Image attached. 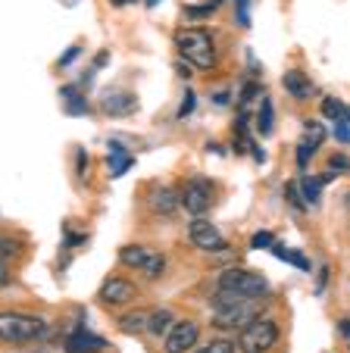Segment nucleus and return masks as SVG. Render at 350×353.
<instances>
[{
	"mask_svg": "<svg viewBox=\"0 0 350 353\" xmlns=\"http://www.w3.org/2000/svg\"><path fill=\"white\" fill-rule=\"evenodd\" d=\"M175 47H179L182 60H188L191 66L210 72L216 66V44H213L206 28H179L175 32Z\"/></svg>",
	"mask_w": 350,
	"mask_h": 353,
	"instance_id": "1",
	"label": "nucleus"
},
{
	"mask_svg": "<svg viewBox=\"0 0 350 353\" xmlns=\"http://www.w3.org/2000/svg\"><path fill=\"white\" fill-rule=\"evenodd\" d=\"M50 334L41 316H28V313H0V341L7 344H28V341H41Z\"/></svg>",
	"mask_w": 350,
	"mask_h": 353,
	"instance_id": "2",
	"label": "nucleus"
},
{
	"mask_svg": "<svg viewBox=\"0 0 350 353\" xmlns=\"http://www.w3.org/2000/svg\"><path fill=\"white\" fill-rule=\"evenodd\" d=\"M260 313H263V300L260 297L235 300V303L216 307V313H213V328H219V332H241V328L251 325Z\"/></svg>",
	"mask_w": 350,
	"mask_h": 353,
	"instance_id": "3",
	"label": "nucleus"
},
{
	"mask_svg": "<svg viewBox=\"0 0 350 353\" xmlns=\"http://www.w3.org/2000/svg\"><path fill=\"white\" fill-rule=\"evenodd\" d=\"M278 341V322L266 319V316H257L251 325L241 328L238 338V350L241 353H269Z\"/></svg>",
	"mask_w": 350,
	"mask_h": 353,
	"instance_id": "4",
	"label": "nucleus"
},
{
	"mask_svg": "<svg viewBox=\"0 0 350 353\" xmlns=\"http://www.w3.org/2000/svg\"><path fill=\"white\" fill-rule=\"evenodd\" d=\"M219 288L238 294V297H266L269 294V281L260 272H247V269H225L219 275Z\"/></svg>",
	"mask_w": 350,
	"mask_h": 353,
	"instance_id": "5",
	"label": "nucleus"
},
{
	"mask_svg": "<svg viewBox=\"0 0 350 353\" xmlns=\"http://www.w3.org/2000/svg\"><path fill=\"white\" fill-rule=\"evenodd\" d=\"M188 238H191V244L197 247V250H206V254H219V250H229L225 238L216 232V225H213V222L204 219V216H194V222L188 225Z\"/></svg>",
	"mask_w": 350,
	"mask_h": 353,
	"instance_id": "6",
	"label": "nucleus"
},
{
	"mask_svg": "<svg viewBox=\"0 0 350 353\" xmlns=\"http://www.w3.org/2000/svg\"><path fill=\"white\" fill-rule=\"evenodd\" d=\"M138 297V288L128 279H119V275H110V279L100 285V300L106 307H122V303H132Z\"/></svg>",
	"mask_w": 350,
	"mask_h": 353,
	"instance_id": "7",
	"label": "nucleus"
},
{
	"mask_svg": "<svg viewBox=\"0 0 350 353\" xmlns=\"http://www.w3.org/2000/svg\"><path fill=\"white\" fill-rule=\"evenodd\" d=\"M179 200L188 213L204 216L206 210L213 207V188L206 185V181H188V188L179 194Z\"/></svg>",
	"mask_w": 350,
	"mask_h": 353,
	"instance_id": "8",
	"label": "nucleus"
},
{
	"mask_svg": "<svg viewBox=\"0 0 350 353\" xmlns=\"http://www.w3.org/2000/svg\"><path fill=\"white\" fill-rule=\"evenodd\" d=\"M200 328L194 322H172L169 338H166V353H188L197 344Z\"/></svg>",
	"mask_w": 350,
	"mask_h": 353,
	"instance_id": "9",
	"label": "nucleus"
},
{
	"mask_svg": "<svg viewBox=\"0 0 350 353\" xmlns=\"http://www.w3.org/2000/svg\"><path fill=\"white\" fill-rule=\"evenodd\" d=\"M322 144H325V125H319V122H307L304 141H300V147H298V166H307L310 157L316 154Z\"/></svg>",
	"mask_w": 350,
	"mask_h": 353,
	"instance_id": "10",
	"label": "nucleus"
},
{
	"mask_svg": "<svg viewBox=\"0 0 350 353\" xmlns=\"http://www.w3.org/2000/svg\"><path fill=\"white\" fill-rule=\"evenodd\" d=\"M104 347H106V341L97 338V334H91V332H85V328H79V332L66 341L69 353H97V350H104Z\"/></svg>",
	"mask_w": 350,
	"mask_h": 353,
	"instance_id": "11",
	"label": "nucleus"
},
{
	"mask_svg": "<svg viewBox=\"0 0 350 353\" xmlns=\"http://www.w3.org/2000/svg\"><path fill=\"white\" fill-rule=\"evenodd\" d=\"M282 85H284V91H288L291 97H298V100H307V97L313 94V81L307 79L304 72H298V69L284 72V75H282Z\"/></svg>",
	"mask_w": 350,
	"mask_h": 353,
	"instance_id": "12",
	"label": "nucleus"
},
{
	"mask_svg": "<svg viewBox=\"0 0 350 353\" xmlns=\"http://www.w3.org/2000/svg\"><path fill=\"white\" fill-rule=\"evenodd\" d=\"M150 207L157 210V213L169 216V213H175V210L182 207V200H179V194H175V188H157L153 197H150Z\"/></svg>",
	"mask_w": 350,
	"mask_h": 353,
	"instance_id": "13",
	"label": "nucleus"
},
{
	"mask_svg": "<svg viewBox=\"0 0 350 353\" xmlns=\"http://www.w3.org/2000/svg\"><path fill=\"white\" fill-rule=\"evenodd\" d=\"M104 110H106L110 116H132L135 110H138V103H135L132 94L116 91V94H110V97L104 100Z\"/></svg>",
	"mask_w": 350,
	"mask_h": 353,
	"instance_id": "14",
	"label": "nucleus"
},
{
	"mask_svg": "<svg viewBox=\"0 0 350 353\" xmlns=\"http://www.w3.org/2000/svg\"><path fill=\"white\" fill-rule=\"evenodd\" d=\"M126 169H132V154H126V147H122L119 141H113L110 144V175L119 179V175H126Z\"/></svg>",
	"mask_w": 350,
	"mask_h": 353,
	"instance_id": "15",
	"label": "nucleus"
},
{
	"mask_svg": "<svg viewBox=\"0 0 350 353\" xmlns=\"http://www.w3.org/2000/svg\"><path fill=\"white\" fill-rule=\"evenodd\" d=\"M150 247H144V244H128V247H122L119 250V260L126 263V266H132V269H141L147 260H150Z\"/></svg>",
	"mask_w": 350,
	"mask_h": 353,
	"instance_id": "16",
	"label": "nucleus"
},
{
	"mask_svg": "<svg viewBox=\"0 0 350 353\" xmlns=\"http://www.w3.org/2000/svg\"><path fill=\"white\" fill-rule=\"evenodd\" d=\"M147 316H150L147 310H135V313H126V316L119 319V328H122L126 334H138V332H144V328H147Z\"/></svg>",
	"mask_w": 350,
	"mask_h": 353,
	"instance_id": "17",
	"label": "nucleus"
},
{
	"mask_svg": "<svg viewBox=\"0 0 350 353\" xmlns=\"http://www.w3.org/2000/svg\"><path fill=\"white\" fill-rule=\"evenodd\" d=\"M172 322H175V316H172L169 310H157V313L147 316V332L150 334H166L172 328Z\"/></svg>",
	"mask_w": 350,
	"mask_h": 353,
	"instance_id": "18",
	"label": "nucleus"
},
{
	"mask_svg": "<svg viewBox=\"0 0 350 353\" xmlns=\"http://www.w3.org/2000/svg\"><path fill=\"white\" fill-rule=\"evenodd\" d=\"M322 116H325V119H347V107H344V103H341V100H338V97H325L322 100Z\"/></svg>",
	"mask_w": 350,
	"mask_h": 353,
	"instance_id": "19",
	"label": "nucleus"
},
{
	"mask_svg": "<svg viewBox=\"0 0 350 353\" xmlns=\"http://www.w3.org/2000/svg\"><path fill=\"white\" fill-rule=\"evenodd\" d=\"M257 128H260V134H272V100H266V97H263V103H260Z\"/></svg>",
	"mask_w": 350,
	"mask_h": 353,
	"instance_id": "20",
	"label": "nucleus"
},
{
	"mask_svg": "<svg viewBox=\"0 0 350 353\" xmlns=\"http://www.w3.org/2000/svg\"><path fill=\"white\" fill-rule=\"evenodd\" d=\"M141 269H144V272H147V279H159V275H163V269H166V260L157 254V250H153V254H150V260H147Z\"/></svg>",
	"mask_w": 350,
	"mask_h": 353,
	"instance_id": "21",
	"label": "nucleus"
},
{
	"mask_svg": "<svg viewBox=\"0 0 350 353\" xmlns=\"http://www.w3.org/2000/svg\"><path fill=\"white\" fill-rule=\"evenodd\" d=\"M194 353H235V344H231L229 338H219V341H210L206 347H200V350Z\"/></svg>",
	"mask_w": 350,
	"mask_h": 353,
	"instance_id": "22",
	"label": "nucleus"
},
{
	"mask_svg": "<svg viewBox=\"0 0 350 353\" xmlns=\"http://www.w3.org/2000/svg\"><path fill=\"white\" fill-rule=\"evenodd\" d=\"M22 250V244L16 238H0V260H10V256H16Z\"/></svg>",
	"mask_w": 350,
	"mask_h": 353,
	"instance_id": "23",
	"label": "nucleus"
},
{
	"mask_svg": "<svg viewBox=\"0 0 350 353\" xmlns=\"http://www.w3.org/2000/svg\"><path fill=\"white\" fill-rule=\"evenodd\" d=\"M319 188L322 185H319L316 179H300V191H304V197L310 200V203H316L319 200Z\"/></svg>",
	"mask_w": 350,
	"mask_h": 353,
	"instance_id": "24",
	"label": "nucleus"
},
{
	"mask_svg": "<svg viewBox=\"0 0 350 353\" xmlns=\"http://www.w3.org/2000/svg\"><path fill=\"white\" fill-rule=\"evenodd\" d=\"M335 125H338V128H335V138L341 141V144H347V138H350V128H347V125H350V122H347V119H338Z\"/></svg>",
	"mask_w": 350,
	"mask_h": 353,
	"instance_id": "25",
	"label": "nucleus"
},
{
	"mask_svg": "<svg viewBox=\"0 0 350 353\" xmlns=\"http://www.w3.org/2000/svg\"><path fill=\"white\" fill-rule=\"evenodd\" d=\"M251 244H253V247H272V244H275V238H272L269 232H260V234H253Z\"/></svg>",
	"mask_w": 350,
	"mask_h": 353,
	"instance_id": "26",
	"label": "nucleus"
},
{
	"mask_svg": "<svg viewBox=\"0 0 350 353\" xmlns=\"http://www.w3.org/2000/svg\"><path fill=\"white\" fill-rule=\"evenodd\" d=\"M288 200L294 210H304V200H300V194H298V185H288Z\"/></svg>",
	"mask_w": 350,
	"mask_h": 353,
	"instance_id": "27",
	"label": "nucleus"
},
{
	"mask_svg": "<svg viewBox=\"0 0 350 353\" xmlns=\"http://www.w3.org/2000/svg\"><path fill=\"white\" fill-rule=\"evenodd\" d=\"M247 3H251V0H238V22L241 26H251V19H247Z\"/></svg>",
	"mask_w": 350,
	"mask_h": 353,
	"instance_id": "28",
	"label": "nucleus"
},
{
	"mask_svg": "<svg viewBox=\"0 0 350 353\" xmlns=\"http://www.w3.org/2000/svg\"><path fill=\"white\" fill-rule=\"evenodd\" d=\"M191 110H194V94L188 91V94H185V103H182V116H188Z\"/></svg>",
	"mask_w": 350,
	"mask_h": 353,
	"instance_id": "29",
	"label": "nucleus"
},
{
	"mask_svg": "<svg viewBox=\"0 0 350 353\" xmlns=\"http://www.w3.org/2000/svg\"><path fill=\"white\" fill-rule=\"evenodd\" d=\"M75 57H79V47H69V54H66V57H63V60H60V66H69V63H72Z\"/></svg>",
	"mask_w": 350,
	"mask_h": 353,
	"instance_id": "30",
	"label": "nucleus"
},
{
	"mask_svg": "<svg viewBox=\"0 0 350 353\" xmlns=\"http://www.w3.org/2000/svg\"><path fill=\"white\" fill-rule=\"evenodd\" d=\"M10 281V272H7V266H3V260H0V288Z\"/></svg>",
	"mask_w": 350,
	"mask_h": 353,
	"instance_id": "31",
	"label": "nucleus"
},
{
	"mask_svg": "<svg viewBox=\"0 0 350 353\" xmlns=\"http://www.w3.org/2000/svg\"><path fill=\"white\" fill-rule=\"evenodd\" d=\"M347 166V160H344V157H335V160H331V169H344Z\"/></svg>",
	"mask_w": 350,
	"mask_h": 353,
	"instance_id": "32",
	"label": "nucleus"
},
{
	"mask_svg": "<svg viewBox=\"0 0 350 353\" xmlns=\"http://www.w3.org/2000/svg\"><path fill=\"white\" fill-rule=\"evenodd\" d=\"M347 325H350V322H347V319H341V322H338V332H341V334H344V338H347Z\"/></svg>",
	"mask_w": 350,
	"mask_h": 353,
	"instance_id": "33",
	"label": "nucleus"
},
{
	"mask_svg": "<svg viewBox=\"0 0 350 353\" xmlns=\"http://www.w3.org/2000/svg\"><path fill=\"white\" fill-rule=\"evenodd\" d=\"M157 3H159V0H147V7H157Z\"/></svg>",
	"mask_w": 350,
	"mask_h": 353,
	"instance_id": "34",
	"label": "nucleus"
},
{
	"mask_svg": "<svg viewBox=\"0 0 350 353\" xmlns=\"http://www.w3.org/2000/svg\"><path fill=\"white\" fill-rule=\"evenodd\" d=\"M113 3H116V7H122V3H128V0H113Z\"/></svg>",
	"mask_w": 350,
	"mask_h": 353,
	"instance_id": "35",
	"label": "nucleus"
},
{
	"mask_svg": "<svg viewBox=\"0 0 350 353\" xmlns=\"http://www.w3.org/2000/svg\"><path fill=\"white\" fill-rule=\"evenodd\" d=\"M216 3H219V0H210V7H216Z\"/></svg>",
	"mask_w": 350,
	"mask_h": 353,
	"instance_id": "36",
	"label": "nucleus"
}]
</instances>
